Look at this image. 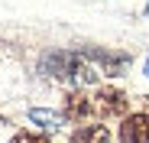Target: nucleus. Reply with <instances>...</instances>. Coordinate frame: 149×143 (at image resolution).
<instances>
[{
	"mask_svg": "<svg viewBox=\"0 0 149 143\" xmlns=\"http://www.w3.org/2000/svg\"><path fill=\"white\" fill-rule=\"evenodd\" d=\"M39 72L52 81H62L68 85L71 91H81L84 85H94L97 81V68L81 59L78 49H52V52H42L39 59Z\"/></svg>",
	"mask_w": 149,
	"mask_h": 143,
	"instance_id": "obj_1",
	"label": "nucleus"
},
{
	"mask_svg": "<svg viewBox=\"0 0 149 143\" xmlns=\"http://www.w3.org/2000/svg\"><path fill=\"white\" fill-rule=\"evenodd\" d=\"M91 107H94V117H101V121H117V117L123 121V117H130V98L117 85H101L91 94Z\"/></svg>",
	"mask_w": 149,
	"mask_h": 143,
	"instance_id": "obj_2",
	"label": "nucleus"
},
{
	"mask_svg": "<svg viewBox=\"0 0 149 143\" xmlns=\"http://www.w3.org/2000/svg\"><path fill=\"white\" fill-rule=\"evenodd\" d=\"M78 52L81 59L94 62L97 68L104 72V75H123L130 65V52H123V49H101V46H78Z\"/></svg>",
	"mask_w": 149,
	"mask_h": 143,
	"instance_id": "obj_3",
	"label": "nucleus"
},
{
	"mask_svg": "<svg viewBox=\"0 0 149 143\" xmlns=\"http://www.w3.org/2000/svg\"><path fill=\"white\" fill-rule=\"evenodd\" d=\"M62 114H65V121H71V124H88L91 117H94L91 94H84V91H68L65 101H62Z\"/></svg>",
	"mask_w": 149,
	"mask_h": 143,
	"instance_id": "obj_4",
	"label": "nucleus"
},
{
	"mask_svg": "<svg viewBox=\"0 0 149 143\" xmlns=\"http://www.w3.org/2000/svg\"><path fill=\"white\" fill-rule=\"evenodd\" d=\"M117 140L120 143H149V114L139 111V114L123 117V124L117 130Z\"/></svg>",
	"mask_w": 149,
	"mask_h": 143,
	"instance_id": "obj_5",
	"label": "nucleus"
},
{
	"mask_svg": "<svg viewBox=\"0 0 149 143\" xmlns=\"http://www.w3.org/2000/svg\"><path fill=\"white\" fill-rule=\"evenodd\" d=\"M68 143H110V130H107V124L88 121V124H78L68 133Z\"/></svg>",
	"mask_w": 149,
	"mask_h": 143,
	"instance_id": "obj_6",
	"label": "nucleus"
},
{
	"mask_svg": "<svg viewBox=\"0 0 149 143\" xmlns=\"http://www.w3.org/2000/svg\"><path fill=\"white\" fill-rule=\"evenodd\" d=\"M29 121L39 124L42 130H62V127L68 124L62 111H49V107H33V111H29Z\"/></svg>",
	"mask_w": 149,
	"mask_h": 143,
	"instance_id": "obj_7",
	"label": "nucleus"
},
{
	"mask_svg": "<svg viewBox=\"0 0 149 143\" xmlns=\"http://www.w3.org/2000/svg\"><path fill=\"white\" fill-rule=\"evenodd\" d=\"M10 143H52L45 133H36V130H16L10 137Z\"/></svg>",
	"mask_w": 149,
	"mask_h": 143,
	"instance_id": "obj_8",
	"label": "nucleus"
},
{
	"mask_svg": "<svg viewBox=\"0 0 149 143\" xmlns=\"http://www.w3.org/2000/svg\"><path fill=\"white\" fill-rule=\"evenodd\" d=\"M143 75L149 78V55H146V62H143Z\"/></svg>",
	"mask_w": 149,
	"mask_h": 143,
	"instance_id": "obj_9",
	"label": "nucleus"
},
{
	"mask_svg": "<svg viewBox=\"0 0 149 143\" xmlns=\"http://www.w3.org/2000/svg\"><path fill=\"white\" fill-rule=\"evenodd\" d=\"M143 13H146V16H149V4H146V7H143Z\"/></svg>",
	"mask_w": 149,
	"mask_h": 143,
	"instance_id": "obj_10",
	"label": "nucleus"
},
{
	"mask_svg": "<svg viewBox=\"0 0 149 143\" xmlns=\"http://www.w3.org/2000/svg\"><path fill=\"white\" fill-rule=\"evenodd\" d=\"M0 124H3V121H0Z\"/></svg>",
	"mask_w": 149,
	"mask_h": 143,
	"instance_id": "obj_11",
	"label": "nucleus"
}]
</instances>
